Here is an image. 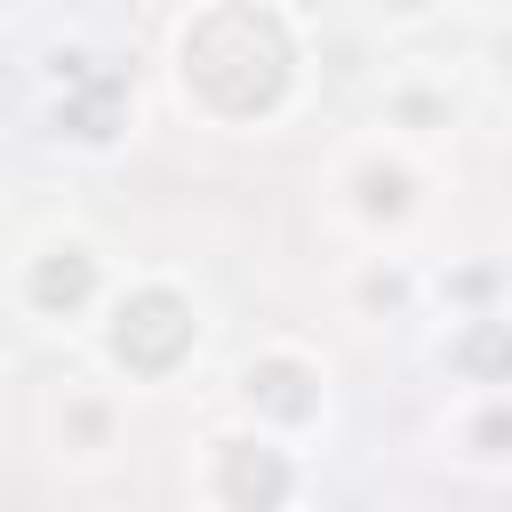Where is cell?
Wrapping results in <instances>:
<instances>
[{
  "mask_svg": "<svg viewBox=\"0 0 512 512\" xmlns=\"http://www.w3.org/2000/svg\"><path fill=\"white\" fill-rule=\"evenodd\" d=\"M288 64H296L288 56V32L256 0H224V8H208L184 32V88L208 112H232V120L272 112L280 88H288Z\"/></svg>",
  "mask_w": 512,
  "mask_h": 512,
  "instance_id": "6da1fadb",
  "label": "cell"
},
{
  "mask_svg": "<svg viewBox=\"0 0 512 512\" xmlns=\"http://www.w3.org/2000/svg\"><path fill=\"white\" fill-rule=\"evenodd\" d=\"M184 344H192V312H184L168 288H144V296H128V304H120V320H112V352H120L136 376H160V368H176V360H184Z\"/></svg>",
  "mask_w": 512,
  "mask_h": 512,
  "instance_id": "7a4b0ae2",
  "label": "cell"
},
{
  "mask_svg": "<svg viewBox=\"0 0 512 512\" xmlns=\"http://www.w3.org/2000/svg\"><path fill=\"white\" fill-rule=\"evenodd\" d=\"M224 504H280L288 496V464L264 448H224Z\"/></svg>",
  "mask_w": 512,
  "mask_h": 512,
  "instance_id": "3957f363",
  "label": "cell"
},
{
  "mask_svg": "<svg viewBox=\"0 0 512 512\" xmlns=\"http://www.w3.org/2000/svg\"><path fill=\"white\" fill-rule=\"evenodd\" d=\"M120 104H128L120 72H80V88L64 96V128L72 136H112L120 128Z\"/></svg>",
  "mask_w": 512,
  "mask_h": 512,
  "instance_id": "277c9868",
  "label": "cell"
},
{
  "mask_svg": "<svg viewBox=\"0 0 512 512\" xmlns=\"http://www.w3.org/2000/svg\"><path fill=\"white\" fill-rule=\"evenodd\" d=\"M248 400L272 408V416H312V376L296 360H256L248 368Z\"/></svg>",
  "mask_w": 512,
  "mask_h": 512,
  "instance_id": "5b68a950",
  "label": "cell"
},
{
  "mask_svg": "<svg viewBox=\"0 0 512 512\" xmlns=\"http://www.w3.org/2000/svg\"><path fill=\"white\" fill-rule=\"evenodd\" d=\"M88 256L80 248H56V256H40V272H32V304H48V312H64V304H80L88 296Z\"/></svg>",
  "mask_w": 512,
  "mask_h": 512,
  "instance_id": "8992f818",
  "label": "cell"
},
{
  "mask_svg": "<svg viewBox=\"0 0 512 512\" xmlns=\"http://www.w3.org/2000/svg\"><path fill=\"white\" fill-rule=\"evenodd\" d=\"M456 360L472 368V376H512V328H496V320H480L464 344H456Z\"/></svg>",
  "mask_w": 512,
  "mask_h": 512,
  "instance_id": "52a82bcc",
  "label": "cell"
},
{
  "mask_svg": "<svg viewBox=\"0 0 512 512\" xmlns=\"http://www.w3.org/2000/svg\"><path fill=\"white\" fill-rule=\"evenodd\" d=\"M368 208H376V216H400V208H408V176H400V168H376V176H368Z\"/></svg>",
  "mask_w": 512,
  "mask_h": 512,
  "instance_id": "ba28073f",
  "label": "cell"
},
{
  "mask_svg": "<svg viewBox=\"0 0 512 512\" xmlns=\"http://www.w3.org/2000/svg\"><path fill=\"white\" fill-rule=\"evenodd\" d=\"M472 440H480V448H488V456H504V448H512V408H488V416H480V432H472Z\"/></svg>",
  "mask_w": 512,
  "mask_h": 512,
  "instance_id": "9c48e42d",
  "label": "cell"
}]
</instances>
